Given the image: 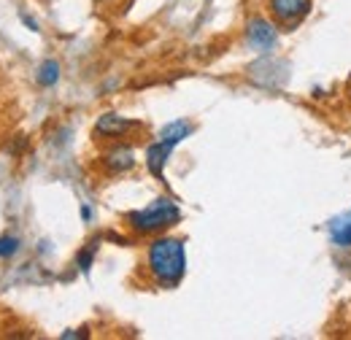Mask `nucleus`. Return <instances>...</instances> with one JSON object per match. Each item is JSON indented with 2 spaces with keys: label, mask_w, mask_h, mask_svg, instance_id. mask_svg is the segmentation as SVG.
I'll use <instances>...</instances> for the list:
<instances>
[{
  "label": "nucleus",
  "mask_w": 351,
  "mask_h": 340,
  "mask_svg": "<svg viewBox=\"0 0 351 340\" xmlns=\"http://www.w3.org/2000/svg\"><path fill=\"white\" fill-rule=\"evenodd\" d=\"M270 11L284 25H298L311 11V0H270Z\"/></svg>",
  "instance_id": "nucleus-4"
},
{
  "label": "nucleus",
  "mask_w": 351,
  "mask_h": 340,
  "mask_svg": "<svg viewBox=\"0 0 351 340\" xmlns=\"http://www.w3.org/2000/svg\"><path fill=\"white\" fill-rule=\"evenodd\" d=\"M135 165V154L130 146H114L111 151L103 154V168L108 173H128Z\"/></svg>",
  "instance_id": "nucleus-7"
},
{
  "label": "nucleus",
  "mask_w": 351,
  "mask_h": 340,
  "mask_svg": "<svg viewBox=\"0 0 351 340\" xmlns=\"http://www.w3.org/2000/svg\"><path fill=\"white\" fill-rule=\"evenodd\" d=\"M22 22H25V25H27V27H30V30H33V33H36V30H38V25H36V19H30V16H27V14H22Z\"/></svg>",
  "instance_id": "nucleus-14"
},
{
  "label": "nucleus",
  "mask_w": 351,
  "mask_h": 340,
  "mask_svg": "<svg viewBox=\"0 0 351 340\" xmlns=\"http://www.w3.org/2000/svg\"><path fill=\"white\" fill-rule=\"evenodd\" d=\"M246 41H249L252 49H257V51H270L278 43V33H276V27L267 19L257 16V19H252L246 25Z\"/></svg>",
  "instance_id": "nucleus-3"
},
{
  "label": "nucleus",
  "mask_w": 351,
  "mask_h": 340,
  "mask_svg": "<svg viewBox=\"0 0 351 340\" xmlns=\"http://www.w3.org/2000/svg\"><path fill=\"white\" fill-rule=\"evenodd\" d=\"M16 252H19V238L3 235V238H0V256H14Z\"/></svg>",
  "instance_id": "nucleus-11"
},
{
  "label": "nucleus",
  "mask_w": 351,
  "mask_h": 340,
  "mask_svg": "<svg viewBox=\"0 0 351 340\" xmlns=\"http://www.w3.org/2000/svg\"><path fill=\"white\" fill-rule=\"evenodd\" d=\"M173 149L176 146L168 143V141H157V143H152L146 149V168H149V173L154 178H162L165 175V165H168V157H171Z\"/></svg>",
  "instance_id": "nucleus-5"
},
{
  "label": "nucleus",
  "mask_w": 351,
  "mask_h": 340,
  "mask_svg": "<svg viewBox=\"0 0 351 340\" xmlns=\"http://www.w3.org/2000/svg\"><path fill=\"white\" fill-rule=\"evenodd\" d=\"M178 219H181V208L176 206L171 197H157L146 208H138V211L128 213V224L135 232H141V235H152V232L168 230V227H173Z\"/></svg>",
  "instance_id": "nucleus-2"
},
{
  "label": "nucleus",
  "mask_w": 351,
  "mask_h": 340,
  "mask_svg": "<svg viewBox=\"0 0 351 340\" xmlns=\"http://www.w3.org/2000/svg\"><path fill=\"white\" fill-rule=\"evenodd\" d=\"M330 241L341 249H351V208L330 221Z\"/></svg>",
  "instance_id": "nucleus-8"
},
{
  "label": "nucleus",
  "mask_w": 351,
  "mask_h": 340,
  "mask_svg": "<svg viewBox=\"0 0 351 340\" xmlns=\"http://www.w3.org/2000/svg\"><path fill=\"white\" fill-rule=\"evenodd\" d=\"M60 338H62V340H71V338H87V330H68V332H62Z\"/></svg>",
  "instance_id": "nucleus-13"
},
{
  "label": "nucleus",
  "mask_w": 351,
  "mask_h": 340,
  "mask_svg": "<svg viewBox=\"0 0 351 340\" xmlns=\"http://www.w3.org/2000/svg\"><path fill=\"white\" fill-rule=\"evenodd\" d=\"M82 219H84V221H89V219H92V208H89V206H84V208H82Z\"/></svg>",
  "instance_id": "nucleus-15"
},
{
  "label": "nucleus",
  "mask_w": 351,
  "mask_h": 340,
  "mask_svg": "<svg viewBox=\"0 0 351 340\" xmlns=\"http://www.w3.org/2000/svg\"><path fill=\"white\" fill-rule=\"evenodd\" d=\"M192 122H186V119H176L171 125H165V127L160 130V141H168V143H173L178 146L186 135H192Z\"/></svg>",
  "instance_id": "nucleus-9"
},
{
  "label": "nucleus",
  "mask_w": 351,
  "mask_h": 340,
  "mask_svg": "<svg viewBox=\"0 0 351 340\" xmlns=\"http://www.w3.org/2000/svg\"><path fill=\"white\" fill-rule=\"evenodd\" d=\"M36 82L41 86H54L60 82V62L57 60H44L38 73H36Z\"/></svg>",
  "instance_id": "nucleus-10"
},
{
  "label": "nucleus",
  "mask_w": 351,
  "mask_h": 340,
  "mask_svg": "<svg viewBox=\"0 0 351 340\" xmlns=\"http://www.w3.org/2000/svg\"><path fill=\"white\" fill-rule=\"evenodd\" d=\"M146 267L160 287H176L186 273V252L176 238H157L146 252Z\"/></svg>",
  "instance_id": "nucleus-1"
},
{
  "label": "nucleus",
  "mask_w": 351,
  "mask_h": 340,
  "mask_svg": "<svg viewBox=\"0 0 351 340\" xmlns=\"http://www.w3.org/2000/svg\"><path fill=\"white\" fill-rule=\"evenodd\" d=\"M132 127H135V122L128 119V117H119V114H103L95 122V132L97 135H106V138H119V135H125Z\"/></svg>",
  "instance_id": "nucleus-6"
},
{
  "label": "nucleus",
  "mask_w": 351,
  "mask_h": 340,
  "mask_svg": "<svg viewBox=\"0 0 351 340\" xmlns=\"http://www.w3.org/2000/svg\"><path fill=\"white\" fill-rule=\"evenodd\" d=\"M92 259H95V246H87L84 252H79V256H76V265L82 267V273H89Z\"/></svg>",
  "instance_id": "nucleus-12"
}]
</instances>
